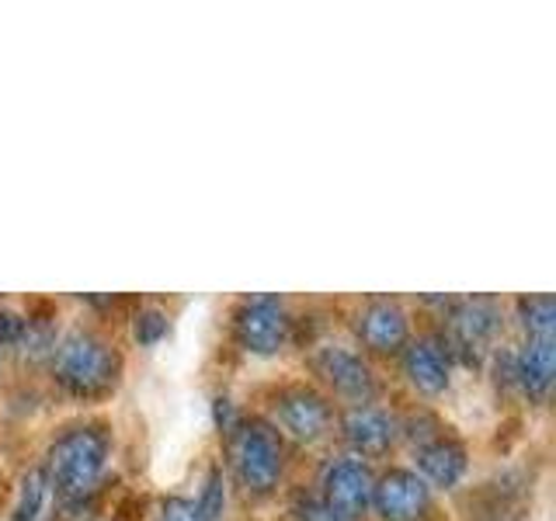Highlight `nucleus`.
I'll return each mask as SVG.
<instances>
[{"mask_svg": "<svg viewBox=\"0 0 556 521\" xmlns=\"http://www.w3.org/2000/svg\"><path fill=\"white\" fill-rule=\"evenodd\" d=\"M122 358L115 347L91 334V330H70L52 352V376L56 382L80 399L109 396L118 382Z\"/></svg>", "mask_w": 556, "mask_h": 521, "instance_id": "nucleus-1", "label": "nucleus"}, {"mask_svg": "<svg viewBox=\"0 0 556 521\" xmlns=\"http://www.w3.org/2000/svg\"><path fill=\"white\" fill-rule=\"evenodd\" d=\"M104 462H109V434L98 424H80L63 431L49 448V462H46V476L49 486L56 491L66 504L84 500L94 491Z\"/></svg>", "mask_w": 556, "mask_h": 521, "instance_id": "nucleus-2", "label": "nucleus"}, {"mask_svg": "<svg viewBox=\"0 0 556 521\" xmlns=\"http://www.w3.org/2000/svg\"><path fill=\"white\" fill-rule=\"evenodd\" d=\"M230 462L240 486L251 494L275 491L278 476H282V442L278 431L265 421H243L230 431Z\"/></svg>", "mask_w": 556, "mask_h": 521, "instance_id": "nucleus-3", "label": "nucleus"}, {"mask_svg": "<svg viewBox=\"0 0 556 521\" xmlns=\"http://www.w3.org/2000/svg\"><path fill=\"white\" fill-rule=\"evenodd\" d=\"M289 330H292V320L278 295H254V300H243L233 313V338L243 352H254V355L282 352L289 341Z\"/></svg>", "mask_w": 556, "mask_h": 521, "instance_id": "nucleus-4", "label": "nucleus"}, {"mask_svg": "<svg viewBox=\"0 0 556 521\" xmlns=\"http://www.w3.org/2000/svg\"><path fill=\"white\" fill-rule=\"evenodd\" d=\"M313 372H317L330 390L355 399V404H369L376 396V376L369 369V361H365L358 352L344 344H324L313 352L309 358Z\"/></svg>", "mask_w": 556, "mask_h": 521, "instance_id": "nucleus-5", "label": "nucleus"}, {"mask_svg": "<svg viewBox=\"0 0 556 521\" xmlns=\"http://www.w3.org/2000/svg\"><path fill=\"white\" fill-rule=\"evenodd\" d=\"M372 508L382 521H421L431 511V486L414 469H390L372 480Z\"/></svg>", "mask_w": 556, "mask_h": 521, "instance_id": "nucleus-6", "label": "nucleus"}, {"mask_svg": "<svg viewBox=\"0 0 556 521\" xmlns=\"http://www.w3.org/2000/svg\"><path fill=\"white\" fill-rule=\"evenodd\" d=\"M320 497L330 511H338L344 521H355L372 504V473L362 459H334L324 469Z\"/></svg>", "mask_w": 556, "mask_h": 521, "instance_id": "nucleus-7", "label": "nucleus"}, {"mask_svg": "<svg viewBox=\"0 0 556 521\" xmlns=\"http://www.w3.org/2000/svg\"><path fill=\"white\" fill-rule=\"evenodd\" d=\"M275 417L295 442H306V445L320 442L324 434L330 431V421H334L330 404L309 386H292V390H286L282 396H278Z\"/></svg>", "mask_w": 556, "mask_h": 521, "instance_id": "nucleus-8", "label": "nucleus"}, {"mask_svg": "<svg viewBox=\"0 0 556 521\" xmlns=\"http://www.w3.org/2000/svg\"><path fill=\"white\" fill-rule=\"evenodd\" d=\"M355 330L362 344L369 347L376 355H393L400 347L407 344L410 334V323H407V313L400 303L393 300H369L358 309V320Z\"/></svg>", "mask_w": 556, "mask_h": 521, "instance_id": "nucleus-9", "label": "nucleus"}, {"mask_svg": "<svg viewBox=\"0 0 556 521\" xmlns=\"http://www.w3.org/2000/svg\"><path fill=\"white\" fill-rule=\"evenodd\" d=\"M341 431H344V442L352 445L358 456H382V452H390V445L396 439L393 417L379 407H369V404L348 407L341 417Z\"/></svg>", "mask_w": 556, "mask_h": 521, "instance_id": "nucleus-10", "label": "nucleus"}, {"mask_svg": "<svg viewBox=\"0 0 556 521\" xmlns=\"http://www.w3.org/2000/svg\"><path fill=\"white\" fill-rule=\"evenodd\" d=\"M553 372H556V344L553 338H529L518 355H511V379L518 390L535 404H543L553 390Z\"/></svg>", "mask_w": 556, "mask_h": 521, "instance_id": "nucleus-11", "label": "nucleus"}, {"mask_svg": "<svg viewBox=\"0 0 556 521\" xmlns=\"http://www.w3.org/2000/svg\"><path fill=\"white\" fill-rule=\"evenodd\" d=\"M448 330L452 341L466 347V352H473V347H483L501 330V309L491 300H463L452 309Z\"/></svg>", "mask_w": 556, "mask_h": 521, "instance_id": "nucleus-12", "label": "nucleus"}, {"mask_svg": "<svg viewBox=\"0 0 556 521\" xmlns=\"http://www.w3.org/2000/svg\"><path fill=\"white\" fill-rule=\"evenodd\" d=\"M466 448L456 442V439H431V442H421L417 448V469H421V480L425 483H434L448 491V486H456L466 473Z\"/></svg>", "mask_w": 556, "mask_h": 521, "instance_id": "nucleus-13", "label": "nucleus"}, {"mask_svg": "<svg viewBox=\"0 0 556 521\" xmlns=\"http://www.w3.org/2000/svg\"><path fill=\"white\" fill-rule=\"evenodd\" d=\"M404 372L414 390L439 396L448 386V352L434 341H410L404 347Z\"/></svg>", "mask_w": 556, "mask_h": 521, "instance_id": "nucleus-14", "label": "nucleus"}, {"mask_svg": "<svg viewBox=\"0 0 556 521\" xmlns=\"http://www.w3.org/2000/svg\"><path fill=\"white\" fill-rule=\"evenodd\" d=\"M49 494H52V486H49L46 469H31V473L22 480V491H17V504H14L11 521H42Z\"/></svg>", "mask_w": 556, "mask_h": 521, "instance_id": "nucleus-15", "label": "nucleus"}, {"mask_svg": "<svg viewBox=\"0 0 556 521\" xmlns=\"http://www.w3.org/2000/svg\"><path fill=\"white\" fill-rule=\"evenodd\" d=\"M518 317H521V327L529 330V338H553V327H556L553 295H526V300H518Z\"/></svg>", "mask_w": 556, "mask_h": 521, "instance_id": "nucleus-16", "label": "nucleus"}, {"mask_svg": "<svg viewBox=\"0 0 556 521\" xmlns=\"http://www.w3.org/2000/svg\"><path fill=\"white\" fill-rule=\"evenodd\" d=\"M195 504H199V514H202L205 521H216V518L223 514L226 494H223V473H219V469H208L205 486H202V497H199Z\"/></svg>", "mask_w": 556, "mask_h": 521, "instance_id": "nucleus-17", "label": "nucleus"}, {"mask_svg": "<svg viewBox=\"0 0 556 521\" xmlns=\"http://www.w3.org/2000/svg\"><path fill=\"white\" fill-rule=\"evenodd\" d=\"M132 334H136L139 344H156L167 334V313H161V309H139L136 323H132Z\"/></svg>", "mask_w": 556, "mask_h": 521, "instance_id": "nucleus-18", "label": "nucleus"}, {"mask_svg": "<svg viewBox=\"0 0 556 521\" xmlns=\"http://www.w3.org/2000/svg\"><path fill=\"white\" fill-rule=\"evenodd\" d=\"M295 521H344L338 511H330L324 497H300L295 500V508H292Z\"/></svg>", "mask_w": 556, "mask_h": 521, "instance_id": "nucleus-19", "label": "nucleus"}, {"mask_svg": "<svg viewBox=\"0 0 556 521\" xmlns=\"http://www.w3.org/2000/svg\"><path fill=\"white\" fill-rule=\"evenodd\" d=\"M161 521H205L199 514V504L188 497H167L161 504Z\"/></svg>", "mask_w": 556, "mask_h": 521, "instance_id": "nucleus-20", "label": "nucleus"}, {"mask_svg": "<svg viewBox=\"0 0 556 521\" xmlns=\"http://www.w3.org/2000/svg\"><path fill=\"white\" fill-rule=\"evenodd\" d=\"M25 330H28V320L22 317V313H14V309H0V347L17 344V341L25 338Z\"/></svg>", "mask_w": 556, "mask_h": 521, "instance_id": "nucleus-21", "label": "nucleus"}]
</instances>
